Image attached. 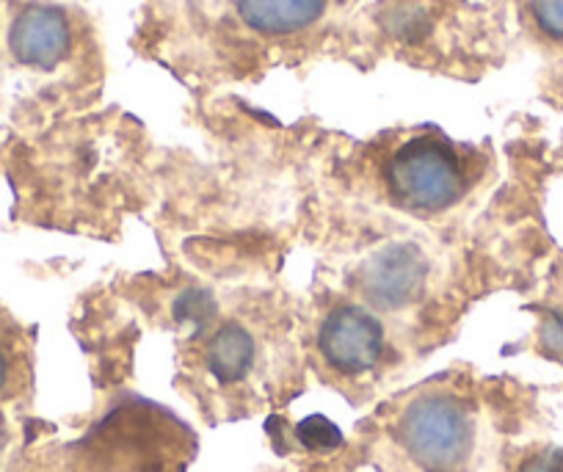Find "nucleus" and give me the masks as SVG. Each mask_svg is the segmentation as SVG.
I'll return each instance as SVG.
<instances>
[{
	"instance_id": "obj_1",
	"label": "nucleus",
	"mask_w": 563,
	"mask_h": 472,
	"mask_svg": "<svg viewBox=\"0 0 563 472\" xmlns=\"http://www.w3.org/2000/svg\"><path fill=\"white\" fill-rule=\"evenodd\" d=\"M506 448L503 411L478 382L440 376L389 400L376 417V472H495Z\"/></svg>"
},
{
	"instance_id": "obj_5",
	"label": "nucleus",
	"mask_w": 563,
	"mask_h": 472,
	"mask_svg": "<svg viewBox=\"0 0 563 472\" xmlns=\"http://www.w3.org/2000/svg\"><path fill=\"white\" fill-rule=\"evenodd\" d=\"M265 338L241 315H221L194 340V376L219 393H235L260 376Z\"/></svg>"
},
{
	"instance_id": "obj_11",
	"label": "nucleus",
	"mask_w": 563,
	"mask_h": 472,
	"mask_svg": "<svg viewBox=\"0 0 563 472\" xmlns=\"http://www.w3.org/2000/svg\"><path fill=\"white\" fill-rule=\"evenodd\" d=\"M7 448V426H3V417H0V453Z\"/></svg>"
},
{
	"instance_id": "obj_2",
	"label": "nucleus",
	"mask_w": 563,
	"mask_h": 472,
	"mask_svg": "<svg viewBox=\"0 0 563 472\" xmlns=\"http://www.w3.org/2000/svg\"><path fill=\"white\" fill-rule=\"evenodd\" d=\"M373 180L384 205L409 219L434 221L470 205L492 180V157L434 128L406 130L373 146Z\"/></svg>"
},
{
	"instance_id": "obj_8",
	"label": "nucleus",
	"mask_w": 563,
	"mask_h": 472,
	"mask_svg": "<svg viewBox=\"0 0 563 472\" xmlns=\"http://www.w3.org/2000/svg\"><path fill=\"white\" fill-rule=\"evenodd\" d=\"M528 45L563 73V0H508Z\"/></svg>"
},
{
	"instance_id": "obj_3",
	"label": "nucleus",
	"mask_w": 563,
	"mask_h": 472,
	"mask_svg": "<svg viewBox=\"0 0 563 472\" xmlns=\"http://www.w3.org/2000/svg\"><path fill=\"white\" fill-rule=\"evenodd\" d=\"M354 0H191L197 42L230 73L257 69L321 40Z\"/></svg>"
},
{
	"instance_id": "obj_4",
	"label": "nucleus",
	"mask_w": 563,
	"mask_h": 472,
	"mask_svg": "<svg viewBox=\"0 0 563 472\" xmlns=\"http://www.w3.org/2000/svg\"><path fill=\"white\" fill-rule=\"evenodd\" d=\"M316 362L323 376L345 393L382 382L398 343L387 315L360 298H332L316 321Z\"/></svg>"
},
{
	"instance_id": "obj_9",
	"label": "nucleus",
	"mask_w": 563,
	"mask_h": 472,
	"mask_svg": "<svg viewBox=\"0 0 563 472\" xmlns=\"http://www.w3.org/2000/svg\"><path fill=\"white\" fill-rule=\"evenodd\" d=\"M539 343L550 360L563 362V254L555 260L547 279L544 301L539 304Z\"/></svg>"
},
{
	"instance_id": "obj_10",
	"label": "nucleus",
	"mask_w": 563,
	"mask_h": 472,
	"mask_svg": "<svg viewBox=\"0 0 563 472\" xmlns=\"http://www.w3.org/2000/svg\"><path fill=\"white\" fill-rule=\"evenodd\" d=\"M29 371H25V356L20 351L18 334L9 332L0 323V398L18 393L20 384L25 382Z\"/></svg>"
},
{
	"instance_id": "obj_6",
	"label": "nucleus",
	"mask_w": 563,
	"mask_h": 472,
	"mask_svg": "<svg viewBox=\"0 0 563 472\" xmlns=\"http://www.w3.org/2000/svg\"><path fill=\"white\" fill-rule=\"evenodd\" d=\"M431 260L417 246L376 249L365 265L356 271L354 298L365 301L376 312L393 315L417 307L429 296Z\"/></svg>"
},
{
	"instance_id": "obj_7",
	"label": "nucleus",
	"mask_w": 563,
	"mask_h": 472,
	"mask_svg": "<svg viewBox=\"0 0 563 472\" xmlns=\"http://www.w3.org/2000/svg\"><path fill=\"white\" fill-rule=\"evenodd\" d=\"M9 51L31 69L62 67L75 51V25L56 7H25L9 31Z\"/></svg>"
}]
</instances>
